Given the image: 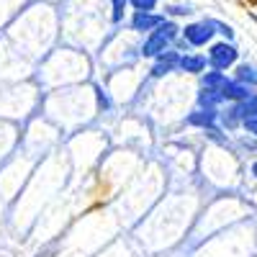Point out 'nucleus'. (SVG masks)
<instances>
[{"label": "nucleus", "instance_id": "20", "mask_svg": "<svg viewBox=\"0 0 257 257\" xmlns=\"http://www.w3.org/2000/svg\"><path fill=\"white\" fill-rule=\"evenodd\" d=\"M242 132L257 139V118H244V123H242Z\"/></svg>", "mask_w": 257, "mask_h": 257}, {"label": "nucleus", "instance_id": "9", "mask_svg": "<svg viewBox=\"0 0 257 257\" xmlns=\"http://www.w3.org/2000/svg\"><path fill=\"white\" fill-rule=\"evenodd\" d=\"M219 93H221L224 103H242L244 98H249V95H252V93H257V90L247 88L244 82H239L237 77H231V72H229V77L224 80V85L219 88Z\"/></svg>", "mask_w": 257, "mask_h": 257}, {"label": "nucleus", "instance_id": "16", "mask_svg": "<svg viewBox=\"0 0 257 257\" xmlns=\"http://www.w3.org/2000/svg\"><path fill=\"white\" fill-rule=\"evenodd\" d=\"M126 8H128V0H111V21L113 24H121L123 21Z\"/></svg>", "mask_w": 257, "mask_h": 257}, {"label": "nucleus", "instance_id": "12", "mask_svg": "<svg viewBox=\"0 0 257 257\" xmlns=\"http://www.w3.org/2000/svg\"><path fill=\"white\" fill-rule=\"evenodd\" d=\"M196 105H201V108H221V105H224V98H221V93H219V90H213V88H203V85H198Z\"/></svg>", "mask_w": 257, "mask_h": 257}, {"label": "nucleus", "instance_id": "1", "mask_svg": "<svg viewBox=\"0 0 257 257\" xmlns=\"http://www.w3.org/2000/svg\"><path fill=\"white\" fill-rule=\"evenodd\" d=\"M180 29L183 26L175 24V18H165L155 31H149L144 36V41L139 44V57L142 59H155V57L165 54L167 49H173L180 39Z\"/></svg>", "mask_w": 257, "mask_h": 257}, {"label": "nucleus", "instance_id": "18", "mask_svg": "<svg viewBox=\"0 0 257 257\" xmlns=\"http://www.w3.org/2000/svg\"><path fill=\"white\" fill-rule=\"evenodd\" d=\"M213 26H216V36H221V39H226V41H234V36H237L234 26L224 24V21H216V18H213Z\"/></svg>", "mask_w": 257, "mask_h": 257}, {"label": "nucleus", "instance_id": "21", "mask_svg": "<svg viewBox=\"0 0 257 257\" xmlns=\"http://www.w3.org/2000/svg\"><path fill=\"white\" fill-rule=\"evenodd\" d=\"M249 178L257 183V157H254V160H252V165H249Z\"/></svg>", "mask_w": 257, "mask_h": 257}, {"label": "nucleus", "instance_id": "11", "mask_svg": "<svg viewBox=\"0 0 257 257\" xmlns=\"http://www.w3.org/2000/svg\"><path fill=\"white\" fill-rule=\"evenodd\" d=\"M231 152L234 155H242V157H257V139L244 134V132H237L231 134Z\"/></svg>", "mask_w": 257, "mask_h": 257}, {"label": "nucleus", "instance_id": "7", "mask_svg": "<svg viewBox=\"0 0 257 257\" xmlns=\"http://www.w3.org/2000/svg\"><path fill=\"white\" fill-rule=\"evenodd\" d=\"M242 111H239V103H224L219 108V126L224 128L226 134H237L242 132Z\"/></svg>", "mask_w": 257, "mask_h": 257}, {"label": "nucleus", "instance_id": "14", "mask_svg": "<svg viewBox=\"0 0 257 257\" xmlns=\"http://www.w3.org/2000/svg\"><path fill=\"white\" fill-rule=\"evenodd\" d=\"M95 100H98V111H100V113H111V111H113V98H111L108 90L95 88Z\"/></svg>", "mask_w": 257, "mask_h": 257}, {"label": "nucleus", "instance_id": "13", "mask_svg": "<svg viewBox=\"0 0 257 257\" xmlns=\"http://www.w3.org/2000/svg\"><path fill=\"white\" fill-rule=\"evenodd\" d=\"M229 77V72H221V70H213V67H208L203 75H198V85H203V88H213V90H219L221 85H224V80Z\"/></svg>", "mask_w": 257, "mask_h": 257}, {"label": "nucleus", "instance_id": "3", "mask_svg": "<svg viewBox=\"0 0 257 257\" xmlns=\"http://www.w3.org/2000/svg\"><path fill=\"white\" fill-rule=\"evenodd\" d=\"M180 39L185 41L188 49H203L216 39V26L213 18H201V21H190L180 29Z\"/></svg>", "mask_w": 257, "mask_h": 257}, {"label": "nucleus", "instance_id": "15", "mask_svg": "<svg viewBox=\"0 0 257 257\" xmlns=\"http://www.w3.org/2000/svg\"><path fill=\"white\" fill-rule=\"evenodd\" d=\"M239 111H242V118H257V93H252L249 98L239 103Z\"/></svg>", "mask_w": 257, "mask_h": 257}, {"label": "nucleus", "instance_id": "6", "mask_svg": "<svg viewBox=\"0 0 257 257\" xmlns=\"http://www.w3.org/2000/svg\"><path fill=\"white\" fill-rule=\"evenodd\" d=\"M167 16L165 13H155V11H134L132 18H128V29L137 31V34H149L155 31Z\"/></svg>", "mask_w": 257, "mask_h": 257}, {"label": "nucleus", "instance_id": "10", "mask_svg": "<svg viewBox=\"0 0 257 257\" xmlns=\"http://www.w3.org/2000/svg\"><path fill=\"white\" fill-rule=\"evenodd\" d=\"M231 77H237L239 82H244L247 88L257 90V62L252 59H239L231 70Z\"/></svg>", "mask_w": 257, "mask_h": 257}, {"label": "nucleus", "instance_id": "19", "mask_svg": "<svg viewBox=\"0 0 257 257\" xmlns=\"http://www.w3.org/2000/svg\"><path fill=\"white\" fill-rule=\"evenodd\" d=\"M160 3L162 0H128V6H132L134 11H155Z\"/></svg>", "mask_w": 257, "mask_h": 257}, {"label": "nucleus", "instance_id": "5", "mask_svg": "<svg viewBox=\"0 0 257 257\" xmlns=\"http://www.w3.org/2000/svg\"><path fill=\"white\" fill-rule=\"evenodd\" d=\"M183 123L190 126V128H198V132L216 128L219 126V108H201V105H196V108L183 118Z\"/></svg>", "mask_w": 257, "mask_h": 257}, {"label": "nucleus", "instance_id": "4", "mask_svg": "<svg viewBox=\"0 0 257 257\" xmlns=\"http://www.w3.org/2000/svg\"><path fill=\"white\" fill-rule=\"evenodd\" d=\"M180 49L173 47V49H167L165 54L155 57L152 59V67H149V77L152 80H160V77H167V75H173L178 72V64H180Z\"/></svg>", "mask_w": 257, "mask_h": 257}, {"label": "nucleus", "instance_id": "17", "mask_svg": "<svg viewBox=\"0 0 257 257\" xmlns=\"http://www.w3.org/2000/svg\"><path fill=\"white\" fill-rule=\"evenodd\" d=\"M196 11H193L190 3H180V6H167L165 8V16L167 18H178V16H193Z\"/></svg>", "mask_w": 257, "mask_h": 257}, {"label": "nucleus", "instance_id": "2", "mask_svg": "<svg viewBox=\"0 0 257 257\" xmlns=\"http://www.w3.org/2000/svg\"><path fill=\"white\" fill-rule=\"evenodd\" d=\"M206 59H208V67L221 70V72H231L234 64L242 59V52H239V47L234 44V41L219 39V41H211L208 44Z\"/></svg>", "mask_w": 257, "mask_h": 257}, {"label": "nucleus", "instance_id": "8", "mask_svg": "<svg viewBox=\"0 0 257 257\" xmlns=\"http://www.w3.org/2000/svg\"><path fill=\"white\" fill-rule=\"evenodd\" d=\"M208 70V59L203 52H183L180 54V64H178V72L183 75H193V77H198Z\"/></svg>", "mask_w": 257, "mask_h": 257}]
</instances>
